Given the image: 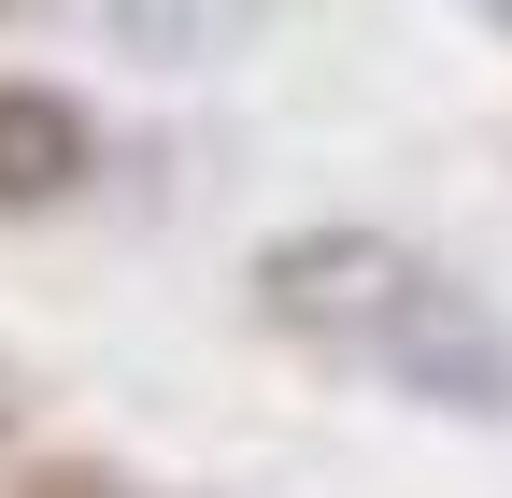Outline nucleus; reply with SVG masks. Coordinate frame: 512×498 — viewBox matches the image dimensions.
Here are the masks:
<instances>
[{"label": "nucleus", "mask_w": 512, "mask_h": 498, "mask_svg": "<svg viewBox=\"0 0 512 498\" xmlns=\"http://www.w3.org/2000/svg\"><path fill=\"white\" fill-rule=\"evenodd\" d=\"M256 314H271L285 342H313L328 370L399 385V399L456 413V427L512 413V328L441 257H413V242H384V228H299V242H271V257H256Z\"/></svg>", "instance_id": "1"}, {"label": "nucleus", "mask_w": 512, "mask_h": 498, "mask_svg": "<svg viewBox=\"0 0 512 498\" xmlns=\"http://www.w3.org/2000/svg\"><path fill=\"white\" fill-rule=\"evenodd\" d=\"M86 185V114L57 86H0V214H43Z\"/></svg>", "instance_id": "2"}, {"label": "nucleus", "mask_w": 512, "mask_h": 498, "mask_svg": "<svg viewBox=\"0 0 512 498\" xmlns=\"http://www.w3.org/2000/svg\"><path fill=\"white\" fill-rule=\"evenodd\" d=\"M271 0H114V29L143 43V57H214V43H242Z\"/></svg>", "instance_id": "3"}]
</instances>
